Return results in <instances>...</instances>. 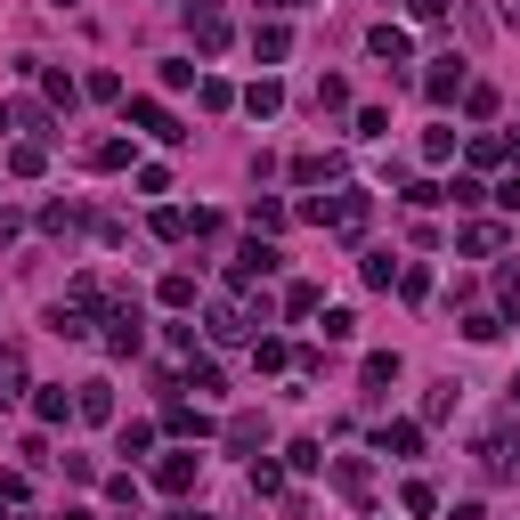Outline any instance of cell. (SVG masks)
I'll return each mask as SVG.
<instances>
[{"label":"cell","instance_id":"2e32d148","mask_svg":"<svg viewBox=\"0 0 520 520\" xmlns=\"http://www.w3.org/2000/svg\"><path fill=\"white\" fill-rule=\"evenodd\" d=\"M423 90H431V98H455V90H464V57H439V74H431Z\"/></svg>","mask_w":520,"mask_h":520},{"label":"cell","instance_id":"f546056e","mask_svg":"<svg viewBox=\"0 0 520 520\" xmlns=\"http://www.w3.org/2000/svg\"><path fill=\"white\" fill-rule=\"evenodd\" d=\"M244 106H252V114H277V106H285V90H277V82H252V90H244Z\"/></svg>","mask_w":520,"mask_h":520},{"label":"cell","instance_id":"74e56055","mask_svg":"<svg viewBox=\"0 0 520 520\" xmlns=\"http://www.w3.org/2000/svg\"><path fill=\"white\" fill-rule=\"evenodd\" d=\"M407 17H415V25H439V17H447V0H407Z\"/></svg>","mask_w":520,"mask_h":520},{"label":"cell","instance_id":"836d02e7","mask_svg":"<svg viewBox=\"0 0 520 520\" xmlns=\"http://www.w3.org/2000/svg\"><path fill=\"white\" fill-rule=\"evenodd\" d=\"M464 334H472V342H496V334H504V317H488V309H472V317H464Z\"/></svg>","mask_w":520,"mask_h":520},{"label":"cell","instance_id":"7bdbcfd3","mask_svg":"<svg viewBox=\"0 0 520 520\" xmlns=\"http://www.w3.org/2000/svg\"><path fill=\"white\" fill-rule=\"evenodd\" d=\"M512 407H520V374H512Z\"/></svg>","mask_w":520,"mask_h":520},{"label":"cell","instance_id":"f35d334b","mask_svg":"<svg viewBox=\"0 0 520 520\" xmlns=\"http://www.w3.org/2000/svg\"><path fill=\"white\" fill-rule=\"evenodd\" d=\"M0 504H25V472H0Z\"/></svg>","mask_w":520,"mask_h":520},{"label":"cell","instance_id":"f1b7e54d","mask_svg":"<svg viewBox=\"0 0 520 520\" xmlns=\"http://www.w3.org/2000/svg\"><path fill=\"white\" fill-rule=\"evenodd\" d=\"M33 415H41V423H65V415H74V399H65V390H41Z\"/></svg>","mask_w":520,"mask_h":520},{"label":"cell","instance_id":"603a6c76","mask_svg":"<svg viewBox=\"0 0 520 520\" xmlns=\"http://www.w3.org/2000/svg\"><path fill=\"white\" fill-rule=\"evenodd\" d=\"M252 49H260V57H269V65H277V57L293 49V33H285V25H260V33H252Z\"/></svg>","mask_w":520,"mask_h":520},{"label":"cell","instance_id":"1f68e13d","mask_svg":"<svg viewBox=\"0 0 520 520\" xmlns=\"http://www.w3.org/2000/svg\"><path fill=\"white\" fill-rule=\"evenodd\" d=\"M163 301H171V309H195V277L171 269V277H163Z\"/></svg>","mask_w":520,"mask_h":520},{"label":"cell","instance_id":"bcb514c9","mask_svg":"<svg viewBox=\"0 0 520 520\" xmlns=\"http://www.w3.org/2000/svg\"><path fill=\"white\" fill-rule=\"evenodd\" d=\"M171 520H195V512H171Z\"/></svg>","mask_w":520,"mask_h":520},{"label":"cell","instance_id":"8992f818","mask_svg":"<svg viewBox=\"0 0 520 520\" xmlns=\"http://www.w3.org/2000/svg\"><path fill=\"white\" fill-rule=\"evenodd\" d=\"M480 472H488V480H512V472H520V439H512V431H488V439H480Z\"/></svg>","mask_w":520,"mask_h":520},{"label":"cell","instance_id":"d590c367","mask_svg":"<svg viewBox=\"0 0 520 520\" xmlns=\"http://www.w3.org/2000/svg\"><path fill=\"white\" fill-rule=\"evenodd\" d=\"M447 415H455V382H447V390H431V399H423V423H447Z\"/></svg>","mask_w":520,"mask_h":520},{"label":"cell","instance_id":"d4e9b609","mask_svg":"<svg viewBox=\"0 0 520 520\" xmlns=\"http://www.w3.org/2000/svg\"><path fill=\"white\" fill-rule=\"evenodd\" d=\"M260 439H269V423H260V415H236V423H228V447H260Z\"/></svg>","mask_w":520,"mask_h":520},{"label":"cell","instance_id":"44dd1931","mask_svg":"<svg viewBox=\"0 0 520 520\" xmlns=\"http://www.w3.org/2000/svg\"><path fill=\"white\" fill-rule=\"evenodd\" d=\"M399 504L423 520V512H439V488H431V480H407V488H399Z\"/></svg>","mask_w":520,"mask_h":520},{"label":"cell","instance_id":"ab89813d","mask_svg":"<svg viewBox=\"0 0 520 520\" xmlns=\"http://www.w3.org/2000/svg\"><path fill=\"white\" fill-rule=\"evenodd\" d=\"M496 204H504V212H520V171H512V179L496 187Z\"/></svg>","mask_w":520,"mask_h":520},{"label":"cell","instance_id":"60d3db41","mask_svg":"<svg viewBox=\"0 0 520 520\" xmlns=\"http://www.w3.org/2000/svg\"><path fill=\"white\" fill-rule=\"evenodd\" d=\"M447 520H488V512H480V504H455V512H447Z\"/></svg>","mask_w":520,"mask_h":520},{"label":"cell","instance_id":"52a82bcc","mask_svg":"<svg viewBox=\"0 0 520 520\" xmlns=\"http://www.w3.org/2000/svg\"><path fill=\"white\" fill-rule=\"evenodd\" d=\"M187 33H195V49H228V17L212 9V0H195V9H187Z\"/></svg>","mask_w":520,"mask_h":520},{"label":"cell","instance_id":"8fae6325","mask_svg":"<svg viewBox=\"0 0 520 520\" xmlns=\"http://www.w3.org/2000/svg\"><path fill=\"white\" fill-rule=\"evenodd\" d=\"M244 325H252V317H244V309H228V301H212V309H204V334H212V342H236Z\"/></svg>","mask_w":520,"mask_h":520},{"label":"cell","instance_id":"277c9868","mask_svg":"<svg viewBox=\"0 0 520 520\" xmlns=\"http://www.w3.org/2000/svg\"><path fill=\"white\" fill-rule=\"evenodd\" d=\"M195 472H204V455L179 447V455H163V464H155V488H163V496H187V488H195Z\"/></svg>","mask_w":520,"mask_h":520},{"label":"cell","instance_id":"d6986e66","mask_svg":"<svg viewBox=\"0 0 520 520\" xmlns=\"http://www.w3.org/2000/svg\"><path fill=\"white\" fill-rule=\"evenodd\" d=\"M25 390V350H0V399H17Z\"/></svg>","mask_w":520,"mask_h":520},{"label":"cell","instance_id":"7402d4cb","mask_svg":"<svg viewBox=\"0 0 520 520\" xmlns=\"http://www.w3.org/2000/svg\"><path fill=\"white\" fill-rule=\"evenodd\" d=\"M285 464H293V472H325V447H317V439H293Z\"/></svg>","mask_w":520,"mask_h":520},{"label":"cell","instance_id":"8d00e7d4","mask_svg":"<svg viewBox=\"0 0 520 520\" xmlns=\"http://www.w3.org/2000/svg\"><path fill=\"white\" fill-rule=\"evenodd\" d=\"M82 90H90V98H106V106H114V98H122V74H106V65H98V74H90V82H82Z\"/></svg>","mask_w":520,"mask_h":520},{"label":"cell","instance_id":"ba28073f","mask_svg":"<svg viewBox=\"0 0 520 520\" xmlns=\"http://www.w3.org/2000/svg\"><path fill=\"white\" fill-rule=\"evenodd\" d=\"M130 122H139L147 139H163V147H171V139H187V130H179V122H171V114H163L155 98H130Z\"/></svg>","mask_w":520,"mask_h":520},{"label":"cell","instance_id":"f6af8a7d","mask_svg":"<svg viewBox=\"0 0 520 520\" xmlns=\"http://www.w3.org/2000/svg\"><path fill=\"white\" fill-rule=\"evenodd\" d=\"M65 520H90V512H65Z\"/></svg>","mask_w":520,"mask_h":520},{"label":"cell","instance_id":"6da1fadb","mask_svg":"<svg viewBox=\"0 0 520 520\" xmlns=\"http://www.w3.org/2000/svg\"><path fill=\"white\" fill-rule=\"evenodd\" d=\"M277 269H285V252H277V244H260V236H252V244H244V252L228 260V285L244 293V285H260V277H277Z\"/></svg>","mask_w":520,"mask_h":520},{"label":"cell","instance_id":"e0dca14e","mask_svg":"<svg viewBox=\"0 0 520 520\" xmlns=\"http://www.w3.org/2000/svg\"><path fill=\"white\" fill-rule=\"evenodd\" d=\"M252 366H260V374H277V366H293V350H285L277 334H260V342H252Z\"/></svg>","mask_w":520,"mask_h":520},{"label":"cell","instance_id":"4fadbf2b","mask_svg":"<svg viewBox=\"0 0 520 520\" xmlns=\"http://www.w3.org/2000/svg\"><path fill=\"white\" fill-rule=\"evenodd\" d=\"M455 244H464L472 260H488V252L504 244V228H496V220H472V228H464V236H455Z\"/></svg>","mask_w":520,"mask_h":520},{"label":"cell","instance_id":"b9f144b4","mask_svg":"<svg viewBox=\"0 0 520 520\" xmlns=\"http://www.w3.org/2000/svg\"><path fill=\"white\" fill-rule=\"evenodd\" d=\"M269 9H309V0H269Z\"/></svg>","mask_w":520,"mask_h":520},{"label":"cell","instance_id":"5bb4252c","mask_svg":"<svg viewBox=\"0 0 520 520\" xmlns=\"http://www.w3.org/2000/svg\"><path fill=\"white\" fill-rule=\"evenodd\" d=\"M334 171H342L334 155H293V179H301V187H325V179H334Z\"/></svg>","mask_w":520,"mask_h":520},{"label":"cell","instance_id":"ffe728a7","mask_svg":"<svg viewBox=\"0 0 520 520\" xmlns=\"http://www.w3.org/2000/svg\"><path fill=\"white\" fill-rule=\"evenodd\" d=\"M155 236H163V244H179V236H195V212H171V204H163V212H155Z\"/></svg>","mask_w":520,"mask_h":520},{"label":"cell","instance_id":"7c38bea8","mask_svg":"<svg viewBox=\"0 0 520 520\" xmlns=\"http://www.w3.org/2000/svg\"><path fill=\"white\" fill-rule=\"evenodd\" d=\"M74 415H82V423H106V415H114V390H106V382H82V390H74Z\"/></svg>","mask_w":520,"mask_h":520},{"label":"cell","instance_id":"484cf974","mask_svg":"<svg viewBox=\"0 0 520 520\" xmlns=\"http://www.w3.org/2000/svg\"><path fill=\"white\" fill-rule=\"evenodd\" d=\"M464 114L488 122V114H496V90H488V82H464Z\"/></svg>","mask_w":520,"mask_h":520},{"label":"cell","instance_id":"30bf717a","mask_svg":"<svg viewBox=\"0 0 520 520\" xmlns=\"http://www.w3.org/2000/svg\"><path fill=\"white\" fill-rule=\"evenodd\" d=\"M423 447V423H382L374 431V455H415Z\"/></svg>","mask_w":520,"mask_h":520},{"label":"cell","instance_id":"ac0fdd59","mask_svg":"<svg viewBox=\"0 0 520 520\" xmlns=\"http://www.w3.org/2000/svg\"><path fill=\"white\" fill-rule=\"evenodd\" d=\"M252 228H260V236L285 228V204H277V195H252Z\"/></svg>","mask_w":520,"mask_h":520},{"label":"cell","instance_id":"3957f363","mask_svg":"<svg viewBox=\"0 0 520 520\" xmlns=\"http://www.w3.org/2000/svg\"><path fill=\"white\" fill-rule=\"evenodd\" d=\"M366 220H374V204L358 187H342V195H325V228H342V236H366Z\"/></svg>","mask_w":520,"mask_h":520},{"label":"cell","instance_id":"4316f807","mask_svg":"<svg viewBox=\"0 0 520 520\" xmlns=\"http://www.w3.org/2000/svg\"><path fill=\"white\" fill-rule=\"evenodd\" d=\"M90 163H98V171H122V163H130V139H98Z\"/></svg>","mask_w":520,"mask_h":520},{"label":"cell","instance_id":"83f0119b","mask_svg":"<svg viewBox=\"0 0 520 520\" xmlns=\"http://www.w3.org/2000/svg\"><path fill=\"white\" fill-rule=\"evenodd\" d=\"M317 106H325V114H342V106H350V82H342V74H325V82H317Z\"/></svg>","mask_w":520,"mask_h":520},{"label":"cell","instance_id":"d6a6232c","mask_svg":"<svg viewBox=\"0 0 520 520\" xmlns=\"http://www.w3.org/2000/svg\"><path fill=\"white\" fill-rule=\"evenodd\" d=\"M285 309H293V317H317V285H309V277H301V285H285Z\"/></svg>","mask_w":520,"mask_h":520},{"label":"cell","instance_id":"9c48e42d","mask_svg":"<svg viewBox=\"0 0 520 520\" xmlns=\"http://www.w3.org/2000/svg\"><path fill=\"white\" fill-rule=\"evenodd\" d=\"M366 49H374L382 65H407V57H415V41H407L399 25H374V33H366Z\"/></svg>","mask_w":520,"mask_h":520},{"label":"cell","instance_id":"e575fe53","mask_svg":"<svg viewBox=\"0 0 520 520\" xmlns=\"http://www.w3.org/2000/svg\"><path fill=\"white\" fill-rule=\"evenodd\" d=\"M285 488V464H252V496H277Z\"/></svg>","mask_w":520,"mask_h":520},{"label":"cell","instance_id":"7a4b0ae2","mask_svg":"<svg viewBox=\"0 0 520 520\" xmlns=\"http://www.w3.org/2000/svg\"><path fill=\"white\" fill-rule=\"evenodd\" d=\"M139 342H147V325H139V301L106 309V350H114V358H139Z\"/></svg>","mask_w":520,"mask_h":520},{"label":"cell","instance_id":"9a60e30c","mask_svg":"<svg viewBox=\"0 0 520 520\" xmlns=\"http://www.w3.org/2000/svg\"><path fill=\"white\" fill-rule=\"evenodd\" d=\"M9 171H17V179H41V171H49V147H41V139H25V147L9 155Z\"/></svg>","mask_w":520,"mask_h":520},{"label":"cell","instance_id":"4dcf8cb0","mask_svg":"<svg viewBox=\"0 0 520 520\" xmlns=\"http://www.w3.org/2000/svg\"><path fill=\"white\" fill-rule=\"evenodd\" d=\"M195 98H204V106H212V114H220V106H236V90H228V82H220V74H204V82H195Z\"/></svg>","mask_w":520,"mask_h":520},{"label":"cell","instance_id":"ee69618b","mask_svg":"<svg viewBox=\"0 0 520 520\" xmlns=\"http://www.w3.org/2000/svg\"><path fill=\"white\" fill-rule=\"evenodd\" d=\"M49 9H74V0H49Z\"/></svg>","mask_w":520,"mask_h":520},{"label":"cell","instance_id":"5b68a950","mask_svg":"<svg viewBox=\"0 0 520 520\" xmlns=\"http://www.w3.org/2000/svg\"><path fill=\"white\" fill-rule=\"evenodd\" d=\"M325 472H334V488H342L350 504H366V496H374V464H366V455H334Z\"/></svg>","mask_w":520,"mask_h":520},{"label":"cell","instance_id":"cb8c5ba5","mask_svg":"<svg viewBox=\"0 0 520 520\" xmlns=\"http://www.w3.org/2000/svg\"><path fill=\"white\" fill-rule=\"evenodd\" d=\"M472 163H512V139H496V130H480V139H472Z\"/></svg>","mask_w":520,"mask_h":520}]
</instances>
